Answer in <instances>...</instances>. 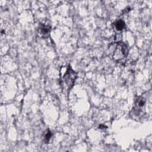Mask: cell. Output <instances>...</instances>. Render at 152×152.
Returning <instances> with one entry per match:
<instances>
[{"label": "cell", "mask_w": 152, "mask_h": 152, "mask_svg": "<svg viewBox=\"0 0 152 152\" xmlns=\"http://www.w3.org/2000/svg\"><path fill=\"white\" fill-rule=\"evenodd\" d=\"M109 54L116 62H121L126 59L128 54V46L122 42L113 43L109 46Z\"/></svg>", "instance_id": "1"}, {"label": "cell", "mask_w": 152, "mask_h": 152, "mask_svg": "<svg viewBox=\"0 0 152 152\" xmlns=\"http://www.w3.org/2000/svg\"><path fill=\"white\" fill-rule=\"evenodd\" d=\"M61 85L64 90H69L73 86L77 78V73L68 65L61 68Z\"/></svg>", "instance_id": "2"}, {"label": "cell", "mask_w": 152, "mask_h": 152, "mask_svg": "<svg viewBox=\"0 0 152 152\" xmlns=\"http://www.w3.org/2000/svg\"><path fill=\"white\" fill-rule=\"evenodd\" d=\"M149 97L148 93H145L138 97L135 100L131 114L136 119L141 118L145 113V106Z\"/></svg>", "instance_id": "3"}, {"label": "cell", "mask_w": 152, "mask_h": 152, "mask_svg": "<svg viewBox=\"0 0 152 152\" xmlns=\"http://www.w3.org/2000/svg\"><path fill=\"white\" fill-rule=\"evenodd\" d=\"M50 26L47 23H40L37 27V33L40 37H47L50 33Z\"/></svg>", "instance_id": "4"}, {"label": "cell", "mask_w": 152, "mask_h": 152, "mask_svg": "<svg viewBox=\"0 0 152 152\" xmlns=\"http://www.w3.org/2000/svg\"><path fill=\"white\" fill-rule=\"evenodd\" d=\"M114 27L117 31H122L124 28H125V23L122 20H116L114 23Z\"/></svg>", "instance_id": "5"}, {"label": "cell", "mask_w": 152, "mask_h": 152, "mask_svg": "<svg viewBox=\"0 0 152 152\" xmlns=\"http://www.w3.org/2000/svg\"><path fill=\"white\" fill-rule=\"evenodd\" d=\"M52 132L49 131V130H47L45 134H44V137H43V141L45 142V143H48L52 137Z\"/></svg>", "instance_id": "6"}]
</instances>
